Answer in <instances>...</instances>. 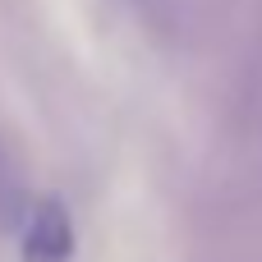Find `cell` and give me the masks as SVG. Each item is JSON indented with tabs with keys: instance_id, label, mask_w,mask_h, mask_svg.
Wrapping results in <instances>:
<instances>
[{
	"instance_id": "cell-1",
	"label": "cell",
	"mask_w": 262,
	"mask_h": 262,
	"mask_svg": "<svg viewBox=\"0 0 262 262\" xmlns=\"http://www.w3.org/2000/svg\"><path fill=\"white\" fill-rule=\"evenodd\" d=\"M23 262H69L74 258V221L55 198H41L23 230Z\"/></svg>"
}]
</instances>
